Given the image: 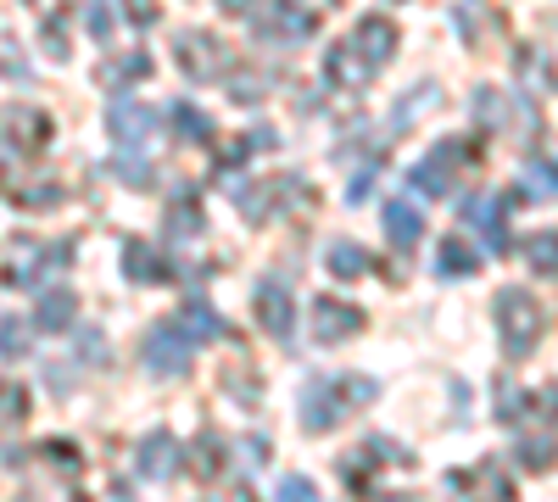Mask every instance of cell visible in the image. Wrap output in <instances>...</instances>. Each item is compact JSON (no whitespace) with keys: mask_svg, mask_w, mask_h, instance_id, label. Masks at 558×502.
<instances>
[{"mask_svg":"<svg viewBox=\"0 0 558 502\" xmlns=\"http://www.w3.org/2000/svg\"><path fill=\"white\" fill-rule=\"evenodd\" d=\"M257 318H263V330H268L274 341H291L296 307H291V291L279 285V280H263V285H257Z\"/></svg>","mask_w":558,"mask_h":502,"instance_id":"obj_12","label":"cell"},{"mask_svg":"<svg viewBox=\"0 0 558 502\" xmlns=\"http://www.w3.org/2000/svg\"><path fill=\"white\" fill-rule=\"evenodd\" d=\"M525 257H531V268L542 273V280H553V273H558V252H553V235H547V230H542V235H531Z\"/></svg>","mask_w":558,"mask_h":502,"instance_id":"obj_31","label":"cell"},{"mask_svg":"<svg viewBox=\"0 0 558 502\" xmlns=\"http://www.w3.org/2000/svg\"><path fill=\"white\" fill-rule=\"evenodd\" d=\"M436 273H441V280H470V273H481V252L463 235H447L441 252H436Z\"/></svg>","mask_w":558,"mask_h":502,"instance_id":"obj_19","label":"cell"},{"mask_svg":"<svg viewBox=\"0 0 558 502\" xmlns=\"http://www.w3.org/2000/svg\"><path fill=\"white\" fill-rule=\"evenodd\" d=\"M207 230V212L196 201V191H179V201H168V235L173 241H196Z\"/></svg>","mask_w":558,"mask_h":502,"instance_id":"obj_22","label":"cell"},{"mask_svg":"<svg viewBox=\"0 0 558 502\" xmlns=\"http://www.w3.org/2000/svg\"><path fill=\"white\" fill-rule=\"evenodd\" d=\"M330 78H336V84H363V78H368V68H363V62H352L347 45H336V51H330Z\"/></svg>","mask_w":558,"mask_h":502,"instance_id":"obj_33","label":"cell"},{"mask_svg":"<svg viewBox=\"0 0 558 502\" xmlns=\"http://www.w3.org/2000/svg\"><path fill=\"white\" fill-rule=\"evenodd\" d=\"M84 12H89V17H84V23H89V39H101V45H107V39H112V17H107V7H101V0H84Z\"/></svg>","mask_w":558,"mask_h":502,"instance_id":"obj_38","label":"cell"},{"mask_svg":"<svg viewBox=\"0 0 558 502\" xmlns=\"http://www.w3.org/2000/svg\"><path fill=\"white\" fill-rule=\"evenodd\" d=\"M397 45H402V34H397V23H391V17H357L347 51H352L368 73H375V68H386V62L397 57Z\"/></svg>","mask_w":558,"mask_h":502,"instance_id":"obj_8","label":"cell"},{"mask_svg":"<svg viewBox=\"0 0 558 502\" xmlns=\"http://www.w3.org/2000/svg\"><path fill=\"white\" fill-rule=\"evenodd\" d=\"M525 179L536 185V201H553V162L547 157H531L525 162Z\"/></svg>","mask_w":558,"mask_h":502,"instance_id":"obj_34","label":"cell"},{"mask_svg":"<svg viewBox=\"0 0 558 502\" xmlns=\"http://www.w3.org/2000/svg\"><path fill=\"white\" fill-rule=\"evenodd\" d=\"M68 262H73V246H68V241L45 246V241H34V235H12L7 257H0V285H7V291H34V285H45V280H57Z\"/></svg>","mask_w":558,"mask_h":502,"instance_id":"obj_2","label":"cell"},{"mask_svg":"<svg viewBox=\"0 0 558 502\" xmlns=\"http://www.w3.org/2000/svg\"><path fill=\"white\" fill-rule=\"evenodd\" d=\"M123 17L134 28H151V23H162V7H157V0H123Z\"/></svg>","mask_w":558,"mask_h":502,"instance_id":"obj_36","label":"cell"},{"mask_svg":"<svg viewBox=\"0 0 558 502\" xmlns=\"http://www.w3.org/2000/svg\"><path fill=\"white\" fill-rule=\"evenodd\" d=\"M386 235L397 252H413L418 241H425V212H418L413 201H391L386 207Z\"/></svg>","mask_w":558,"mask_h":502,"instance_id":"obj_18","label":"cell"},{"mask_svg":"<svg viewBox=\"0 0 558 502\" xmlns=\"http://www.w3.org/2000/svg\"><path fill=\"white\" fill-rule=\"evenodd\" d=\"M73 318H78V296H73L68 285H45V296H39V307H34V325H39L45 335H68Z\"/></svg>","mask_w":558,"mask_h":502,"instance_id":"obj_14","label":"cell"},{"mask_svg":"<svg viewBox=\"0 0 558 502\" xmlns=\"http://www.w3.org/2000/svg\"><path fill=\"white\" fill-rule=\"evenodd\" d=\"M39 39H45V57H51V62H68V57H73V45H68V17H62V12L45 17Z\"/></svg>","mask_w":558,"mask_h":502,"instance_id":"obj_29","label":"cell"},{"mask_svg":"<svg viewBox=\"0 0 558 502\" xmlns=\"http://www.w3.org/2000/svg\"><path fill=\"white\" fill-rule=\"evenodd\" d=\"M151 78V57L146 51H134V57H112L101 73H96V84L101 89H123V84H146Z\"/></svg>","mask_w":558,"mask_h":502,"instance_id":"obj_23","label":"cell"},{"mask_svg":"<svg viewBox=\"0 0 558 502\" xmlns=\"http://www.w3.org/2000/svg\"><path fill=\"white\" fill-rule=\"evenodd\" d=\"M107 128H112V140H118L123 151H146L151 134H157V112L140 107V101H118V107L107 112Z\"/></svg>","mask_w":558,"mask_h":502,"instance_id":"obj_10","label":"cell"},{"mask_svg":"<svg viewBox=\"0 0 558 502\" xmlns=\"http://www.w3.org/2000/svg\"><path fill=\"white\" fill-rule=\"evenodd\" d=\"M123 273H129L134 285H168L173 262L157 252V241H129L123 246Z\"/></svg>","mask_w":558,"mask_h":502,"instance_id":"obj_13","label":"cell"},{"mask_svg":"<svg viewBox=\"0 0 558 502\" xmlns=\"http://www.w3.org/2000/svg\"><path fill=\"white\" fill-rule=\"evenodd\" d=\"M357 330H363V307L336 302V296H313V341L341 346V341L357 335Z\"/></svg>","mask_w":558,"mask_h":502,"instance_id":"obj_9","label":"cell"},{"mask_svg":"<svg viewBox=\"0 0 558 502\" xmlns=\"http://www.w3.org/2000/svg\"><path fill=\"white\" fill-rule=\"evenodd\" d=\"M134 464H140V475H146V480H168L173 464H179V441H173L168 430H151L146 441H140Z\"/></svg>","mask_w":558,"mask_h":502,"instance_id":"obj_16","label":"cell"},{"mask_svg":"<svg viewBox=\"0 0 558 502\" xmlns=\"http://www.w3.org/2000/svg\"><path fill=\"white\" fill-rule=\"evenodd\" d=\"M0 419H7V425L28 419V391L17 380H0Z\"/></svg>","mask_w":558,"mask_h":502,"instance_id":"obj_30","label":"cell"},{"mask_svg":"<svg viewBox=\"0 0 558 502\" xmlns=\"http://www.w3.org/2000/svg\"><path fill=\"white\" fill-rule=\"evenodd\" d=\"M542 335H547L542 302L531 291H520V285H502L497 291V341H502V352L508 357H531L542 346Z\"/></svg>","mask_w":558,"mask_h":502,"instance_id":"obj_3","label":"cell"},{"mask_svg":"<svg viewBox=\"0 0 558 502\" xmlns=\"http://www.w3.org/2000/svg\"><path fill=\"white\" fill-rule=\"evenodd\" d=\"M375 502H402V497H375Z\"/></svg>","mask_w":558,"mask_h":502,"instance_id":"obj_43","label":"cell"},{"mask_svg":"<svg viewBox=\"0 0 558 502\" xmlns=\"http://www.w3.org/2000/svg\"><path fill=\"white\" fill-rule=\"evenodd\" d=\"M291 185V173L286 179H268V185H246L241 196H235V207H241V218L246 223H268L274 212H279V191Z\"/></svg>","mask_w":558,"mask_h":502,"instance_id":"obj_20","label":"cell"},{"mask_svg":"<svg viewBox=\"0 0 558 502\" xmlns=\"http://www.w3.org/2000/svg\"><path fill=\"white\" fill-rule=\"evenodd\" d=\"M184 458H191V475H196V480H218L223 464H229V446L218 441V430H202V436L191 441V452H184Z\"/></svg>","mask_w":558,"mask_h":502,"instance_id":"obj_21","label":"cell"},{"mask_svg":"<svg viewBox=\"0 0 558 502\" xmlns=\"http://www.w3.org/2000/svg\"><path fill=\"white\" fill-rule=\"evenodd\" d=\"M173 330L184 335V341H218L229 325H223V318L207 307V296H191V302H184L179 307V318H173Z\"/></svg>","mask_w":558,"mask_h":502,"instance_id":"obj_17","label":"cell"},{"mask_svg":"<svg viewBox=\"0 0 558 502\" xmlns=\"http://www.w3.org/2000/svg\"><path fill=\"white\" fill-rule=\"evenodd\" d=\"M520 414H525L520 385H514V380H502V425H520Z\"/></svg>","mask_w":558,"mask_h":502,"instance_id":"obj_39","label":"cell"},{"mask_svg":"<svg viewBox=\"0 0 558 502\" xmlns=\"http://www.w3.org/2000/svg\"><path fill=\"white\" fill-rule=\"evenodd\" d=\"M475 107H481V123L502 128V96H492V89H475Z\"/></svg>","mask_w":558,"mask_h":502,"instance_id":"obj_40","label":"cell"},{"mask_svg":"<svg viewBox=\"0 0 558 502\" xmlns=\"http://www.w3.org/2000/svg\"><path fill=\"white\" fill-rule=\"evenodd\" d=\"M502 212H508V196H470V201H463V218H470V223H481V230H486V246H492L497 257L508 252Z\"/></svg>","mask_w":558,"mask_h":502,"instance_id":"obj_15","label":"cell"},{"mask_svg":"<svg viewBox=\"0 0 558 502\" xmlns=\"http://www.w3.org/2000/svg\"><path fill=\"white\" fill-rule=\"evenodd\" d=\"M28 346H34V330L23 325V318H0V357H28Z\"/></svg>","mask_w":558,"mask_h":502,"instance_id":"obj_28","label":"cell"},{"mask_svg":"<svg viewBox=\"0 0 558 502\" xmlns=\"http://www.w3.org/2000/svg\"><path fill=\"white\" fill-rule=\"evenodd\" d=\"M470 157H475L470 140H441L425 162H413L408 185H413V191H425V196H447V191H452V179H458V168L470 162Z\"/></svg>","mask_w":558,"mask_h":502,"instance_id":"obj_6","label":"cell"},{"mask_svg":"<svg viewBox=\"0 0 558 502\" xmlns=\"http://www.w3.org/2000/svg\"><path fill=\"white\" fill-rule=\"evenodd\" d=\"M274 502H318V491H313V480L286 475V480H279V491H274Z\"/></svg>","mask_w":558,"mask_h":502,"instance_id":"obj_35","label":"cell"},{"mask_svg":"<svg viewBox=\"0 0 558 502\" xmlns=\"http://www.w3.org/2000/svg\"><path fill=\"white\" fill-rule=\"evenodd\" d=\"M118 179H123V185H151V162L146 157H118Z\"/></svg>","mask_w":558,"mask_h":502,"instance_id":"obj_37","label":"cell"},{"mask_svg":"<svg viewBox=\"0 0 558 502\" xmlns=\"http://www.w3.org/2000/svg\"><path fill=\"white\" fill-rule=\"evenodd\" d=\"M436 96H441V89H436V84H418V89H413V96H408V101H397V112H391V128H402V134H408V128H413L418 118H425V112H430V101H436Z\"/></svg>","mask_w":558,"mask_h":502,"instance_id":"obj_25","label":"cell"},{"mask_svg":"<svg viewBox=\"0 0 558 502\" xmlns=\"http://www.w3.org/2000/svg\"><path fill=\"white\" fill-rule=\"evenodd\" d=\"M146 369L151 375H162V380H179V375H191V363H196V341H184L179 330H173V318L168 325H151L146 330Z\"/></svg>","mask_w":558,"mask_h":502,"instance_id":"obj_5","label":"cell"},{"mask_svg":"<svg viewBox=\"0 0 558 502\" xmlns=\"http://www.w3.org/2000/svg\"><path fill=\"white\" fill-rule=\"evenodd\" d=\"M324 262H330V273H336V280H357V273H368V268H375L363 246H347V241H336Z\"/></svg>","mask_w":558,"mask_h":502,"instance_id":"obj_26","label":"cell"},{"mask_svg":"<svg viewBox=\"0 0 558 502\" xmlns=\"http://www.w3.org/2000/svg\"><path fill=\"white\" fill-rule=\"evenodd\" d=\"M173 57H179V68L191 73L196 84L229 78V62H235V57L223 51V39L207 34V28H184V34H173Z\"/></svg>","mask_w":558,"mask_h":502,"instance_id":"obj_4","label":"cell"},{"mask_svg":"<svg viewBox=\"0 0 558 502\" xmlns=\"http://www.w3.org/2000/svg\"><path fill=\"white\" fill-rule=\"evenodd\" d=\"M375 396H380V385L368 380V375H318L302 391V425L313 436H324V430H336L352 407H368Z\"/></svg>","mask_w":558,"mask_h":502,"instance_id":"obj_1","label":"cell"},{"mask_svg":"<svg viewBox=\"0 0 558 502\" xmlns=\"http://www.w3.org/2000/svg\"><path fill=\"white\" fill-rule=\"evenodd\" d=\"M0 191H7L17 207H28V212H51V207L62 201V191H57V185H23L17 173H0Z\"/></svg>","mask_w":558,"mask_h":502,"instance_id":"obj_24","label":"cell"},{"mask_svg":"<svg viewBox=\"0 0 558 502\" xmlns=\"http://www.w3.org/2000/svg\"><path fill=\"white\" fill-rule=\"evenodd\" d=\"M7 140H12L17 157L45 151V146H51V118H45L39 107H12L7 112Z\"/></svg>","mask_w":558,"mask_h":502,"instance_id":"obj_11","label":"cell"},{"mask_svg":"<svg viewBox=\"0 0 558 502\" xmlns=\"http://www.w3.org/2000/svg\"><path fill=\"white\" fill-rule=\"evenodd\" d=\"M78 352H84V363H89V357H96V363H107V357H112V346H107L96 330H84V335H78Z\"/></svg>","mask_w":558,"mask_h":502,"instance_id":"obj_41","label":"cell"},{"mask_svg":"<svg viewBox=\"0 0 558 502\" xmlns=\"http://www.w3.org/2000/svg\"><path fill=\"white\" fill-rule=\"evenodd\" d=\"M218 7H223V12H246V7H252V0H218Z\"/></svg>","mask_w":558,"mask_h":502,"instance_id":"obj_42","label":"cell"},{"mask_svg":"<svg viewBox=\"0 0 558 502\" xmlns=\"http://www.w3.org/2000/svg\"><path fill=\"white\" fill-rule=\"evenodd\" d=\"M252 28H257V39H307L318 28V17L302 7V0H257Z\"/></svg>","mask_w":558,"mask_h":502,"instance_id":"obj_7","label":"cell"},{"mask_svg":"<svg viewBox=\"0 0 558 502\" xmlns=\"http://www.w3.org/2000/svg\"><path fill=\"white\" fill-rule=\"evenodd\" d=\"M173 134L179 140H213V118L202 107H191V101H179L173 107Z\"/></svg>","mask_w":558,"mask_h":502,"instance_id":"obj_27","label":"cell"},{"mask_svg":"<svg viewBox=\"0 0 558 502\" xmlns=\"http://www.w3.org/2000/svg\"><path fill=\"white\" fill-rule=\"evenodd\" d=\"M520 464H525V469H536V475H547V469H553V436H547V430H542L536 441H520Z\"/></svg>","mask_w":558,"mask_h":502,"instance_id":"obj_32","label":"cell"}]
</instances>
